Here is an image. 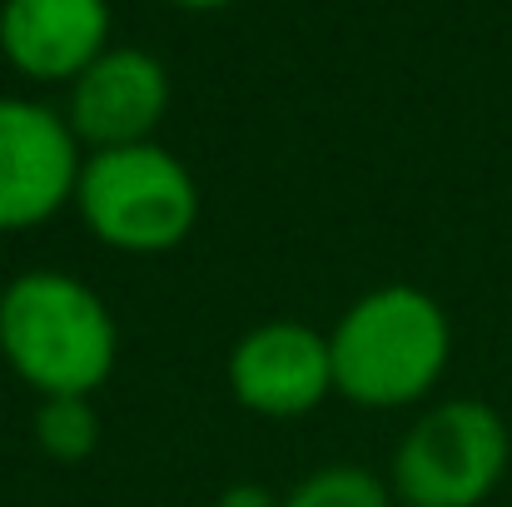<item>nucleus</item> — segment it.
Segmentation results:
<instances>
[{
	"instance_id": "f257e3e1",
	"label": "nucleus",
	"mask_w": 512,
	"mask_h": 507,
	"mask_svg": "<svg viewBox=\"0 0 512 507\" xmlns=\"http://www.w3.org/2000/svg\"><path fill=\"white\" fill-rule=\"evenodd\" d=\"M334 398L398 413L438 393L453 363V319L418 284H378L358 294L329 329Z\"/></svg>"
},
{
	"instance_id": "f03ea898",
	"label": "nucleus",
	"mask_w": 512,
	"mask_h": 507,
	"mask_svg": "<svg viewBox=\"0 0 512 507\" xmlns=\"http://www.w3.org/2000/svg\"><path fill=\"white\" fill-rule=\"evenodd\" d=\"M0 358L35 398H90L115 378L120 324L70 269H20L0 289Z\"/></svg>"
},
{
	"instance_id": "7ed1b4c3",
	"label": "nucleus",
	"mask_w": 512,
	"mask_h": 507,
	"mask_svg": "<svg viewBox=\"0 0 512 507\" xmlns=\"http://www.w3.org/2000/svg\"><path fill=\"white\" fill-rule=\"evenodd\" d=\"M70 209L95 244L130 259H155L179 249L199 229L204 199L189 165L160 140H145L120 150H90Z\"/></svg>"
},
{
	"instance_id": "20e7f679",
	"label": "nucleus",
	"mask_w": 512,
	"mask_h": 507,
	"mask_svg": "<svg viewBox=\"0 0 512 507\" xmlns=\"http://www.w3.org/2000/svg\"><path fill=\"white\" fill-rule=\"evenodd\" d=\"M512 468L508 418L483 398H433L393 448L398 507H483Z\"/></svg>"
},
{
	"instance_id": "39448f33",
	"label": "nucleus",
	"mask_w": 512,
	"mask_h": 507,
	"mask_svg": "<svg viewBox=\"0 0 512 507\" xmlns=\"http://www.w3.org/2000/svg\"><path fill=\"white\" fill-rule=\"evenodd\" d=\"M85 145L65 110L25 95H0V234L50 224L75 204Z\"/></svg>"
},
{
	"instance_id": "423d86ee",
	"label": "nucleus",
	"mask_w": 512,
	"mask_h": 507,
	"mask_svg": "<svg viewBox=\"0 0 512 507\" xmlns=\"http://www.w3.org/2000/svg\"><path fill=\"white\" fill-rule=\"evenodd\" d=\"M229 398L254 418H309L334 398V358L329 334L304 319H269L234 338L224 358Z\"/></svg>"
},
{
	"instance_id": "0eeeda50",
	"label": "nucleus",
	"mask_w": 512,
	"mask_h": 507,
	"mask_svg": "<svg viewBox=\"0 0 512 507\" xmlns=\"http://www.w3.org/2000/svg\"><path fill=\"white\" fill-rule=\"evenodd\" d=\"M165 110H170V70L140 45H110L70 85L65 120L90 155L155 140Z\"/></svg>"
},
{
	"instance_id": "6e6552de",
	"label": "nucleus",
	"mask_w": 512,
	"mask_h": 507,
	"mask_svg": "<svg viewBox=\"0 0 512 507\" xmlns=\"http://www.w3.org/2000/svg\"><path fill=\"white\" fill-rule=\"evenodd\" d=\"M110 50V0H5L0 55L35 85H75Z\"/></svg>"
},
{
	"instance_id": "1a4fd4ad",
	"label": "nucleus",
	"mask_w": 512,
	"mask_h": 507,
	"mask_svg": "<svg viewBox=\"0 0 512 507\" xmlns=\"http://www.w3.org/2000/svg\"><path fill=\"white\" fill-rule=\"evenodd\" d=\"M30 433H35V448L50 458V463H85L95 458L100 448V413H95V398H40L35 403V418H30Z\"/></svg>"
},
{
	"instance_id": "9d476101",
	"label": "nucleus",
	"mask_w": 512,
	"mask_h": 507,
	"mask_svg": "<svg viewBox=\"0 0 512 507\" xmlns=\"http://www.w3.org/2000/svg\"><path fill=\"white\" fill-rule=\"evenodd\" d=\"M279 507H398L393 488L383 473L363 468V463H324L314 473H304Z\"/></svg>"
},
{
	"instance_id": "9b49d317",
	"label": "nucleus",
	"mask_w": 512,
	"mask_h": 507,
	"mask_svg": "<svg viewBox=\"0 0 512 507\" xmlns=\"http://www.w3.org/2000/svg\"><path fill=\"white\" fill-rule=\"evenodd\" d=\"M214 507H279V493H269L264 483H229Z\"/></svg>"
},
{
	"instance_id": "f8f14e48",
	"label": "nucleus",
	"mask_w": 512,
	"mask_h": 507,
	"mask_svg": "<svg viewBox=\"0 0 512 507\" xmlns=\"http://www.w3.org/2000/svg\"><path fill=\"white\" fill-rule=\"evenodd\" d=\"M174 5H184V10H219V5H234V0H174Z\"/></svg>"
}]
</instances>
